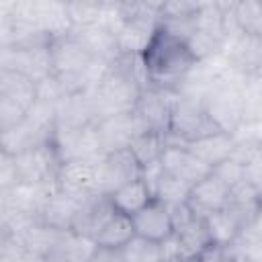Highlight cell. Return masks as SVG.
I'll list each match as a JSON object with an SVG mask.
<instances>
[{
  "label": "cell",
  "mask_w": 262,
  "mask_h": 262,
  "mask_svg": "<svg viewBox=\"0 0 262 262\" xmlns=\"http://www.w3.org/2000/svg\"><path fill=\"white\" fill-rule=\"evenodd\" d=\"M149 88L141 55H119L108 63L106 74L90 90L98 123L135 108L141 92Z\"/></svg>",
  "instance_id": "obj_1"
},
{
  "label": "cell",
  "mask_w": 262,
  "mask_h": 262,
  "mask_svg": "<svg viewBox=\"0 0 262 262\" xmlns=\"http://www.w3.org/2000/svg\"><path fill=\"white\" fill-rule=\"evenodd\" d=\"M141 59L147 72L149 88H160L170 92H174L180 86L184 76L196 63L188 45L162 27H158L149 45L141 53Z\"/></svg>",
  "instance_id": "obj_2"
},
{
  "label": "cell",
  "mask_w": 262,
  "mask_h": 262,
  "mask_svg": "<svg viewBox=\"0 0 262 262\" xmlns=\"http://www.w3.org/2000/svg\"><path fill=\"white\" fill-rule=\"evenodd\" d=\"M37 102V82L23 74L0 70V131L20 125Z\"/></svg>",
  "instance_id": "obj_3"
},
{
  "label": "cell",
  "mask_w": 262,
  "mask_h": 262,
  "mask_svg": "<svg viewBox=\"0 0 262 262\" xmlns=\"http://www.w3.org/2000/svg\"><path fill=\"white\" fill-rule=\"evenodd\" d=\"M219 129L209 119L203 102L180 96L174 92L172 115H170V131H168V145H184L207 135L217 133Z\"/></svg>",
  "instance_id": "obj_4"
},
{
  "label": "cell",
  "mask_w": 262,
  "mask_h": 262,
  "mask_svg": "<svg viewBox=\"0 0 262 262\" xmlns=\"http://www.w3.org/2000/svg\"><path fill=\"white\" fill-rule=\"evenodd\" d=\"M0 70H10L27 76L33 82H43L53 74L51 45L41 47H0Z\"/></svg>",
  "instance_id": "obj_5"
},
{
  "label": "cell",
  "mask_w": 262,
  "mask_h": 262,
  "mask_svg": "<svg viewBox=\"0 0 262 262\" xmlns=\"http://www.w3.org/2000/svg\"><path fill=\"white\" fill-rule=\"evenodd\" d=\"M14 164L18 172V184H55L63 162L59 160L51 141L14 156Z\"/></svg>",
  "instance_id": "obj_6"
},
{
  "label": "cell",
  "mask_w": 262,
  "mask_h": 262,
  "mask_svg": "<svg viewBox=\"0 0 262 262\" xmlns=\"http://www.w3.org/2000/svg\"><path fill=\"white\" fill-rule=\"evenodd\" d=\"M96 131H98L100 149L104 156V154L129 149L131 143L139 135L147 133L149 129L145 127V123L139 119L135 111H129V113H121V115H115V117H108L96 123Z\"/></svg>",
  "instance_id": "obj_7"
},
{
  "label": "cell",
  "mask_w": 262,
  "mask_h": 262,
  "mask_svg": "<svg viewBox=\"0 0 262 262\" xmlns=\"http://www.w3.org/2000/svg\"><path fill=\"white\" fill-rule=\"evenodd\" d=\"M141 178V166L129 149L100 156L98 162V192L113 194L117 188Z\"/></svg>",
  "instance_id": "obj_8"
},
{
  "label": "cell",
  "mask_w": 262,
  "mask_h": 262,
  "mask_svg": "<svg viewBox=\"0 0 262 262\" xmlns=\"http://www.w3.org/2000/svg\"><path fill=\"white\" fill-rule=\"evenodd\" d=\"M98 158H88V160H74L61 164V170L57 174L55 186L76 199H86L90 194H100L98 192Z\"/></svg>",
  "instance_id": "obj_9"
},
{
  "label": "cell",
  "mask_w": 262,
  "mask_h": 262,
  "mask_svg": "<svg viewBox=\"0 0 262 262\" xmlns=\"http://www.w3.org/2000/svg\"><path fill=\"white\" fill-rule=\"evenodd\" d=\"M53 145L63 164L102 156L96 125H88L82 129H55Z\"/></svg>",
  "instance_id": "obj_10"
},
{
  "label": "cell",
  "mask_w": 262,
  "mask_h": 262,
  "mask_svg": "<svg viewBox=\"0 0 262 262\" xmlns=\"http://www.w3.org/2000/svg\"><path fill=\"white\" fill-rule=\"evenodd\" d=\"M117 213L111 194H90L82 201L72 231L78 235H84L88 239H96V235L102 231V227L113 219Z\"/></svg>",
  "instance_id": "obj_11"
},
{
  "label": "cell",
  "mask_w": 262,
  "mask_h": 262,
  "mask_svg": "<svg viewBox=\"0 0 262 262\" xmlns=\"http://www.w3.org/2000/svg\"><path fill=\"white\" fill-rule=\"evenodd\" d=\"M172 102H174V92L160 88H145L133 111L139 115V119L145 123L149 131L168 135Z\"/></svg>",
  "instance_id": "obj_12"
},
{
  "label": "cell",
  "mask_w": 262,
  "mask_h": 262,
  "mask_svg": "<svg viewBox=\"0 0 262 262\" xmlns=\"http://www.w3.org/2000/svg\"><path fill=\"white\" fill-rule=\"evenodd\" d=\"M164 172H168L170 176L186 182V184H196L199 180L207 178L211 174V166H207L203 160H199L190 149H186L184 145H168L160 158Z\"/></svg>",
  "instance_id": "obj_13"
},
{
  "label": "cell",
  "mask_w": 262,
  "mask_h": 262,
  "mask_svg": "<svg viewBox=\"0 0 262 262\" xmlns=\"http://www.w3.org/2000/svg\"><path fill=\"white\" fill-rule=\"evenodd\" d=\"M227 199H229V188L211 172L207 178L192 184L186 203L190 205V209L196 217L205 219L207 215L225 209Z\"/></svg>",
  "instance_id": "obj_14"
},
{
  "label": "cell",
  "mask_w": 262,
  "mask_h": 262,
  "mask_svg": "<svg viewBox=\"0 0 262 262\" xmlns=\"http://www.w3.org/2000/svg\"><path fill=\"white\" fill-rule=\"evenodd\" d=\"M96 108L90 90L76 92L57 102V125L55 129H82L96 125Z\"/></svg>",
  "instance_id": "obj_15"
},
{
  "label": "cell",
  "mask_w": 262,
  "mask_h": 262,
  "mask_svg": "<svg viewBox=\"0 0 262 262\" xmlns=\"http://www.w3.org/2000/svg\"><path fill=\"white\" fill-rule=\"evenodd\" d=\"M131 221H133L135 235H141V237H147L154 242H162L174 233L168 207L156 199L147 207H143L139 213H135L131 217Z\"/></svg>",
  "instance_id": "obj_16"
},
{
  "label": "cell",
  "mask_w": 262,
  "mask_h": 262,
  "mask_svg": "<svg viewBox=\"0 0 262 262\" xmlns=\"http://www.w3.org/2000/svg\"><path fill=\"white\" fill-rule=\"evenodd\" d=\"M84 199H76V196H70L66 192H61L57 186L51 190V194L47 196L45 205H43V211H41V219L55 227V229H61V231H72V225H74V219H76V213L80 209Z\"/></svg>",
  "instance_id": "obj_17"
},
{
  "label": "cell",
  "mask_w": 262,
  "mask_h": 262,
  "mask_svg": "<svg viewBox=\"0 0 262 262\" xmlns=\"http://www.w3.org/2000/svg\"><path fill=\"white\" fill-rule=\"evenodd\" d=\"M186 149H190L199 160H203L207 166H217L219 162L231 158L235 149V139L231 133L217 131L213 135H207L203 139H196L192 143H184Z\"/></svg>",
  "instance_id": "obj_18"
},
{
  "label": "cell",
  "mask_w": 262,
  "mask_h": 262,
  "mask_svg": "<svg viewBox=\"0 0 262 262\" xmlns=\"http://www.w3.org/2000/svg\"><path fill=\"white\" fill-rule=\"evenodd\" d=\"M260 203H262V194L258 190H254L248 182H242L229 190V199H227L225 209L231 213V217L239 223V227L244 231L252 225Z\"/></svg>",
  "instance_id": "obj_19"
},
{
  "label": "cell",
  "mask_w": 262,
  "mask_h": 262,
  "mask_svg": "<svg viewBox=\"0 0 262 262\" xmlns=\"http://www.w3.org/2000/svg\"><path fill=\"white\" fill-rule=\"evenodd\" d=\"M96 250V242L74 231H63L53 250L45 256L47 262H88L92 252Z\"/></svg>",
  "instance_id": "obj_20"
},
{
  "label": "cell",
  "mask_w": 262,
  "mask_h": 262,
  "mask_svg": "<svg viewBox=\"0 0 262 262\" xmlns=\"http://www.w3.org/2000/svg\"><path fill=\"white\" fill-rule=\"evenodd\" d=\"M61 229H55L51 225H47L45 221H33L31 225H27L23 231L18 233H12L27 252L31 254H39V256H47L53 246L57 244V239L61 237Z\"/></svg>",
  "instance_id": "obj_21"
},
{
  "label": "cell",
  "mask_w": 262,
  "mask_h": 262,
  "mask_svg": "<svg viewBox=\"0 0 262 262\" xmlns=\"http://www.w3.org/2000/svg\"><path fill=\"white\" fill-rule=\"evenodd\" d=\"M111 201H113L117 213H123V215L133 217L135 213H139L143 207H147L154 201V194L147 188V184L141 178H137V180H133V182L117 188L111 194Z\"/></svg>",
  "instance_id": "obj_22"
},
{
  "label": "cell",
  "mask_w": 262,
  "mask_h": 262,
  "mask_svg": "<svg viewBox=\"0 0 262 262\" xmlns=\"http://www.w3.org/2000/svg\"><path fill=\"white\" fill-rule=\"evenodd\" d=\"M205 227H207L211 244H215V246H231L237 239V235L242 233L239 223L231 217V213L227 209H221V211L207 215Z\"/></svg>",
  "instance_id": "obj_23"
},
{
  "label": "cell",
  "mask_w": 262,
  "mask_h": 262,
  "mask_svg": "<svg viewBox=\"0 0 262 262\" xmlns=\"http://www.w3.org/2000/svg\"><path fill=\"white\" fill-rule=\"evenodd\" d=\"M133 237H135V229H133L131 217L123 215V213H115L113 219L102 227V231L96 235L94 242H96V246H102V248H117V250H121Z\"/></svg>",
  "instance_id": "obj_24"
},
{
  "label": "cell",
  "mask_w": 262,
  "mask_h": 262,
  "mask_svg": "<svg viewBox=\"0 0 262 262\" xmlns=\"http://www.w3.org/2000/svg\"><path fill=\"white\" fill-rule=\"evenodd\" d=\"M233 18L242 33L262 41V0L233 2Z\"/></svg>",
  "instance_id": "obj_25"
},
{
  "label": "cell",
  "mask_w": 262,
  "mask_h": 262,
  "mask_svg": "<svg viewBox=\"0 0 262 262\" xmlns=\"http://www.w3.org/2000/svg\"><path fill=\"white\" fill-rule=\"evenodd\" d=\"M166 147H168V135L156 133V131H147V133L139 135L131 143L129 151L133 154V158L137 160V164L143 168V166H147L151 162H158L162 158V154H164Z\"/></svg>",
  "instance_id": "obj_26"
},
{
  "label": "cell",
  "mask_w": 262,
  "mask_h": 262,
  "mask_svg": "<svg viewBox=\"0 0 262 262\" xmlns=\"http://www.w3.org/2000/svg\"><path fill=\"white\" fill-rule=\"evenodd\" d=\"M174 233L178 235V239H180V244L184 248L186 258H196L211 244L207 227H205V219H201V217L190 219L186 225L174 229Z\"/></svg>",
  "instance_id": "obj_27"
},
{
  "label": "cell",
  "mask_w": 262,
  "mask_h": 262,
  "mask_svg": "<svg viewBox=\"0 0 262 262\" xmlns=\"http://www.w3.org/2000/svg\"><path fill=\"white\" fill-rule=\"evenodd\" d=\"M231 262H262V237L242 231L237 239L227 246Z\"/></svg>",
  "instance_id": "obj_28"
},
{
  "label": "cell",
  "mask_w": 262,
  "mask_h": 262,
  "mask_svg": "<svg viewBox=\"0 0 262 262\" xmlns=\"http://www.w3.org/2000/svg\"><path fill=\"white\" fill-rule=\"evenodd\" d=\"M108 2H68V12L72 27H90L100 25L106 12Z\"/></svg>",
  "instance_id": "obj_29"
},
{
  "label": "cell",
  "mask_w": 262,
  "mask_h": 262,
  "mask_svg": "<svg viewBox=\"0 0 262 262\" xmlns=\"http://www.w3.org/2000/svg\"><path fill=\"white\" fill-rule=\"evenodd\" d=\"M262 121V74L248 76L244 84V123Z\"/></svg>",
  "instance_id": "obj_30"
},
{
  "label": "cell",
  "mask_w": 262,
  "mask_h": 262,
  "mask_svg": "<svg viewBox=\"0 0 262 262\" xmlns=\"http://www.w3.org/2000/svg\"><path fill=\"white\" fill-rule=\"evenodd\" d=\"M190 184L170 176L168 172L162 174L160 182H158V188H156V201L164 203L166 207L170 205H178V203H186L188 201V194H190Z\"/></svg>",
  "instance_id": "obj_31"
},
{
  "label": "cell",
  "mask_w": 262,
  "mask_h": 262,
  "mask_svg": "<svg viewBox=\"0 0 262 262\" xmlns=\"http://www.w3.org/2000/svg\"><path fill=\"white\" fill-rule=\"evenodd\" d=\"M125 262H162L160 242L135 235L127 246L121 248Z\"/></svg>",
  "instance_id": "obj_32"
},
{
  "label": "cell",
  "mask_w": 262,
  "mask_h": 262,
  "mask_svg": "<svg viewBox=\"0 0 262 262\" xmlns=\"http://www.w3.org/2000/svg\"><path fill=\"white\" fill-rule=\"evenodd\" d=\"M211 172H213L229 190L244 182V164L237 162V160H233V158H227V160L219 162L217 166H213Z\"/></svg>",
  "instance_id": "obj_33"
},
{
  "label": "cell",
  "mask_w": 262,
  "mask_h": 262,
  "mask_svg": "<svg viewBox=\"0 0 262 262\" xmlns=\"http://www.w3.org/2000/svg\"><path fill=\"white\" fill-rule=\"evenodd\" d=\"M16 184H18V172H16L14 156L2 151V160H0V190L12 188Z\"/></svg>",
  "instance_id": "obj_34"
},
{
  "label": "cell",
  "mask_w": 262,
  "mask_h": 262,
  "mask_svg": "<svg viewBox=\"0 0 262 262\" xmlns=\"http://www.w3.org/2000/svg\"><path fill=\"white\" fill-rule=\"evenodd\" d=\"M244 182L262 194V151L244 164Z\"/></svg>",
  "instance_id": "obj_35"
},
{
  "label": "cell",
  "mask_w": 262,
  "mask_h": 262,
  "mask_svg": "<svg viewBox=\"0 0 262 262\" xmlns=\"http://www.w3.org/2000/svg\"><path fill=\"white\" fill-rule=\"evenodd\" d=\"M160 250H162V262H182L186 258L184 248L178 239L176 233H172L170 237L160 242Z\"/></svg>",
  "instance_id": "obj_36"
},
{
  "label": "cell",
  "mask_w": 262,
  "mask_h": 262,
  "mask_svg": "<svg viewBox=\"0 0 262 262\" xmlns=\"http://www.w3.org/2000/svg\"><path fill=\"white\" fill-rule=\"evenodd\" d=\"M88 262H125V256H123V250L96 246V250L92 252Z\"/></svg>",
  "instance_id": "obj_37"
},
{
  "label": "cell",
  "mask_w": 262,
  "mask_h": 262,
  "mask_svg": "<svg viewBox=\"0 0 262 262\" xmlns=\"http://www.w3.org/2000/svg\"><path fill=\"white\" fill-rule=\"evenodd\" d=\"M244 231H250V233H254V235L262 237V203H260V207H258V213H256V217H254L252 225H250L248 229H244Z\"/></svg>",
  "instance_id": "obj_38"
},
{
  "label": "cell",
  "mask_w": 262,
  "mask_h": 262,
  "mask_svg": "<svg viewBox=\"0 0 262 262\" xmlns=\"http://www.w3.org/2000/svg\"><path fill=\"white\" fill-rule=\"evenodd\" d=\"M16 262H47L45 260V256H39V254H31V252H27L20 260H16Z\"/></svg>",
  "instance_id": "obj_39"
},
{
  "label": "cell",
  "mask_w": 262,
  "mask_h": 262,
  "mask_svg": "<svg viewBox=\"0 0 262 262\" xmlns=\"http://www.w3.org/2000/svg\"><path fill=\"white\" fill-rule=\"evenodd\" d=\"M258 74H262V43H260V72Z\"/></svg>",
  "instance_id": "obj_40"
},
{
  "label": "cell",
  "mask_w": 262,
  "mask_h": 262,
  "mask_svg": "<svg viewBox=\"0 0 262 262\" xmlns=\"http://www.w3.org/2000/svg\"><path fill=\"white\" fill-rule=\"evenodd\" d=\"M182 262H199V258H184Z\"/></svg>",
  "instance_id": "obj_41"
}]
</instances>
